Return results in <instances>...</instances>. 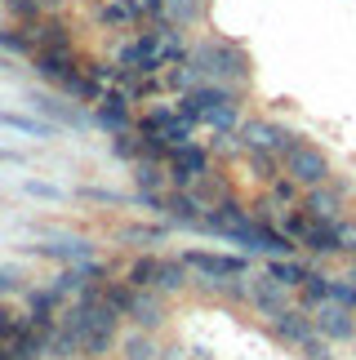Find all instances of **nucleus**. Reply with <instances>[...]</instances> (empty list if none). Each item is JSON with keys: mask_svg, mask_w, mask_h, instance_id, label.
<instances>
[{"mask_svg": "<svg viewBox=\"0 0 356 360\" xmlns=\"http://www.w3.org/2000/svg\"><path fill=\"white\" fill-rule=\"evenodd\" d=\"M307 271L312 267H303V262H294V258H272L267 262V276H272V281H281L285 289H298V285L307 281Z\"/></svg>", "mask_w": 356, "mask_h": 360, "instance_id": "nucleus-9", "label": "nucleus"}, {"mask_svg": "<svg viewBox=\"0 0 356 360\" xmlns=\"http://www.w3.org/2000/svg\"><path fill=\"white\" fill-rule=\"evenodd\" d=\"M165 231H170V227H125L120 236H125V240H139V245H156Z\"/></svg>", "mask_w": 356, "mask_h": 360, "instance_id": "nucleus-17", "label": "nucleus"}, {"mask_svg": "<svg viewBox=\"0 0 356 360\" xmlns=\"http://www.w3.org/2000/svg\"><path fill=\"white\" fill-rule=\"evenodd\" d=\"M27 196H40V200H63V191H58V187H49V183H27Z\"/></svg>", "mask_w": 356, "mask_h": 360, "instance_id": "nucleus-18", "label": "nucleus"}, {"mask_svg": "<svg viewBox=\"0 0 356 360\" xmlns=\"http://www.w3.org/2000/svg\"><path fill=\"white\" fill-rule=\"evenodd\" d=\"M32 254L40 258H53V262H67V267H76V262L94 258V245L89 240H76V236H63V240H49V245H27Z\"/></svg>", "mask_w": 356, "mask_h": 360, "instance_id": "nucleus-7", "label": "nucleus"}, {"mask_svg": "<svg viewBox=\"0 0 356 360\" xmlns=\"http://www.w3.org/2000/svg\"><path fill=\"white\" fill-rule=\"evenodd\" d=\"M156 267H160V258H139V262L129 267V285H134V289H152Z\"/></svg>", "mask_w": 356, "mask_h": 360, "instance_id": "nucleus-16", "label": "nucleus"}, {"mask_svg": "<svg viewBox=\"0 0 356 360\" xmlns=\"http://www.w3.org/2000/svg\"><path fill=\"white\" fill-rule=\"evenodd\" d=\"M0 124H9V129H18V134H32V138H53L58 134V124L32 120V116H18V112H0Z\"/></svg>", "mask_w": 356, "mask_h": 360, "instance_id": "nucleus-11", "label": "nucleus"}, {"mask_svg": "<svg viewBox=\"0 0 356 360\" xmlns=\"http://www.w3.org/2000/svg\"><path fill=\"white\" fill-rule=\"evenodd\" d=\"M125 316H129V321L139 325V329H147V334H152V329L165 325V302H160L156 289H134V298H129Z\"/></svg>", "mask_w": 356, "mask_h": 360, "instance_id": "nucleus-6", "label": "nucleus"}, {"mask_svg": "<svg viewBox=\"0 0 356 360\" xmlns=\"http://www.w3.org/2000/svg\"><path fill=\"white\" fill-rule=\"evenodd\" d=\"M294 178H276V183H272V196H276V200H294Z\"/></svg>", "mask_w": 356, "mask_h": 360, "instance_id": "nucleus-19", "label": "nucleus"}, {"mask_svg": "<svg viewBox=\"0 0 356 360\" xmlns=\"http://www.w3.org/2000/svg\"><path fill=\"white\" fill-rule=\"evenodd\" d=\"M120 347H125V360H160V347L152 342V334H147V329L129 334L125 342H120Z\"/></svg>", "mask_w": 356, "mask_h": 360, "instance_id": "nucleus-13", "label": "nucleus"}, {"mask_svg": "<svg viewBox=\"0 0 356 360\" xmlns=\"http://www.w3.org/2000/svg\"><path fill=\"white\" fill-rule=\"evenodd\" d=\"M183 285H187V262H160L156 267V281H152L156 294H178Z\"/></svg>", "mask_w": 356, "mask_h": 360, "instance_id": "nucleus-10", "label": "nucleus"}, {"mask_svg": "<svg viewBox=\"0 0 356 360\" xmlns=\"http://www.w3.org/2000/svg\"><path fill=\"white\" fill-rule=\"evenodd\" d=\"M303 289V307H321L325 298H330V276H321V271H307V281L298 285Z\"/></svg>", "mask_w": 356, "mask_h": 360, "instance_id": "nucleus-14", "label": "nucleus"}, {"mask_svg": "<svg viewBox=\"0 0 356 360\" xmlns=\"http://www.w3.org/2000/svg\"><path fill=\"white\" fill-rule=\"evenodd\" d=\"M250 302L263 316H276L281 307H285V285L281 281H272V276H263V281H254L250 285Z\"/></svg>", "mask_w": 356, "mask_h": 360, "instance_id": "nucleus-8", "label": "nucleus"}, {"mask_svg": "<svg viewBox=\"0 0 356 360\" xmlns=\"http://www.w3.org/2000/svg\"><path fill=\"white\" fill-rule=\"evenodd\" d=\"M338 245L356 249V223H343V218H338Z\"/></svg>", "mask_w": 356, "mask_h": 360, "instance_id": "nucleus-20", "label": "nucleus"}, {"mask_svg": "<svg viewBox=\"0 0 356 360\" xmlns=\"http://www.w3.org/2000/svg\"><path fill=\"white\" fill-rule=\"evenodd\" d=\"M241 143L250 147V151H267V156H281V151L294 143V134H290V129H281V124H272V120H245V124H241Z\"/></svg>", "mask_w": 356, "mask_h": 360, "instance_id": "nucleus-4", "label": "nucleus"}, {"mask_svg": "<svg viewBox=\"0 0 356 360\" xmlns=\"http://www.w3.org/2000/svg\"><path fill=\"white\" fill-rule=\"evenodd\" d=\"M187 267H196L205 281H227V276H245L250 262L236 258V254H210V249H187Z\"/></svg>", "mask_w": 356, "mask_h": 360, "instance_id": "nucleus-3", "label": "nucleus"}, {"mask_svg": "<svg viewBox=\"0 0 356 360\" xmlns=\"http://www.w3.org/2000/svg\"><path fill=\"white\" fill-rule=\"evenodd\" d=\"M18 289V271L13 267H0V294H13Z\"/></svg>", "mask_w": 356, "mask_h": 360, "instance_id": "nucleus-21", "label": "nucleus"}, {"mask_svg": "<svg viewBox=\"0 0 356 360\" xmlns=\"http://www.w3.org/2000/svg\"><path fill=\"white\" fill-rule=\"evenodd\" d=\"M317 316H312V325H317V334L325 342H352L356 338V311L343 307V302H334V298H325L321 307H312Z\"/></svg>", "mask_w": 356, "mask_h": 360, "instance_id": "nucleus-2", "label": "nucleus"}, {"mask_svg": "<svg viewBox=\"0 0 356 360\" xmlns=\"http://www.w3.org/2000/svg\"><path fill=\"white\" fill-rule=\"evenodd\" d=\"M352 311H356V307H352Z\"/></svg>", "mask_w": 356, "mask_h": 360, "instance_id": "nucleus-23", "label": "nucleus"}, {"mask_svg": "<svg viewBox=\"0 0 356 360\" xmlns=\"http://www.w3.org/2000/svg\"><path fill=\"white\" fill-rule=\"evenodd\" d=\"M272 321V334H276L281 342H290V347L303 352L312 338H317V325H312V316L307 311H294V307H281L276 316H267Z\"/></svg>", "mask_w": 356, "mask_h": 360, "instance_id": "nucleus-5", "label": "nucleus"}, {"mask_svg": "<svg viewBox=\"0 0 356 360\" xmlns=\"http://www.w3.org/2000/svg\"><path fill=\"white\" fill-rule=\"evenodd\" d=\"M281 160H285V174H290L294 183H303V187H321L325 178H330V160H325V151L303 143V138H294V143L281 151Z\"/></svg>", "mask_w": 356, "mask_h": 360, "instance_id": "nucleus-1", "label": "nucleus"}, {"mask_svg": "<svg viewBox=\"0 0 356 360\" xmlns=\"http://www.w3.org/2000/svg\"><path fill=\"white\" fill-rule=\"evenodd\" d=\"M112 347H116V334H112V329H103V334H85V338H80V356H94V360L107 356Z\"/></svg>", "mask_w": 356, "mask_h": 360, "instance_id": "nucleus-15", "label": "nucleus"}, {"mask_svg": "<svg viewBox=\"0 0 356 360\" xmlns=\"http://www.w3.org/2000/svg\"><path fill=\"white\" fill-rule=\"evenodd\" d=\"M0 360H9V338H0Z\"/></svg>", "mask_w": 356, "mask_h": 360, "instance_id": "nucleus-22", "label": "nucleus"}, {"mask_svg": "<svg viewBox=\"0 0 356 360\" xmlns=\"http://www.w3.org/2000/svg\"><path fill=\"white\" fill-rule=\"evenodd\" d=\"M45 356L49 360H72V356H80V338L67 325H58V329H53V338H49V347H45Z\"/></svg>", "mask_w": 356, "mask_h": 360, "instance_id": "nucleus-12", "label": "nucleus"}]
</instances>
